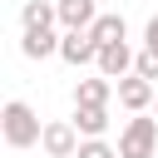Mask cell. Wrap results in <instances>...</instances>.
<instances>
[{
  "label": "cell",
  "instance_id": "2",
  "mask_svg": "<svg viewBox=\"0 0 158 158\" xmlns=\"http://www.w3.org/2000/svg\"><path fill=\"white\" fill-rule=\"evenodd\" d=\"M118 158H158V118L133 114L118 133Z\"/></svg>",
  "mask_w": 158,
  "mask_h": 158
},
{
  "label": "cell",
  "instance_id": "9",
  "mask_svg": "<svg viewBox=\"0 0 158 158\" xmlns=\"http://www.w3.org/2000/svg\"><path fill=\"white\" fill-rule=\"evenodd\" d=\"M114 94H118V79H109V74L79 79V84H74V104H109Z\"/></svg>",
  "mask_w": 158,
  "mask_h": 158
},
{
  "label": "cell",
  "instance_id": "16",
  "mask_svg": "<svg viewBox=\"0 0 158 158\" xmlns=\"http://www.w3.org/2000/svg\"><path fill=\"white\" fill-rule=\"evenodd\" d=\"M153 109H158V94H153Z\"/></svg>",
  "mask_w": 158,
  "mask_h": 158
},
{
  "label": "cell",
  "instance_id": "6",
  "mask_svg": "<svg viewBox=\"0 0 158 158\" xmlns=\"http://www.w3.org/2000/svg\"><path fill=\"white\" fill-rule=\"evenodd\" d=\"M133 49H128V40H118V44H99V74H109V79H123V74H133Z\"/></svg>",
  "mask_w": 158,
  "mask_h": 158
},
{
  "label": "cell",
  "instance_id": "5",
  "mask_svg": "<svg viewBox=\"0 0 158 158\" xmlns=\"http://www.w3.org/2000/svg\"><path fill=\"white\" fill-rule=\"evenodd\" d=\"M153 94H158V84L143 79V74H123V79H118V104H123L128 114H143V109L153 104Z\"/></svg>",
  "mask_w": 158,
  "mask_h": 158
},
{
  "label": "cell",
  "instance_id": "7",
  "mask_svg": "<svg viewBox=\"0 0 158 158\" xmlns=\"http://www.w3.org/2000/svg\"><path fill=\"white\" fill-rule=\"evenodd\" d=\"M74 128L84 138H104L109 133V104H74Z\"/></svg>",
  "mask_w": 158,
  "mask_h": 158
},
{
  "label": "cell",
  "instance_id": "12",
  "mask_svg": "<svg viewBox=\"0 0 158 158\" xmlns=\"http://www.w3.org/2000/svg\"><path fill=\"white\" fill-rule=\"evenodd\" d=\"M89 35H94L99 44H118V40L128 35V25H123V15H99V20L89 25Z\"/></svg>",
  "mask_w": 158,
  "mask_h": 158
},
{
  "label": "cell",
  "instance_id": "3",
  "mask_svg": "<svg viewBox=\"0 0 158 158\" xmlns=\"http://www.w3.org/2000/svg\"><path fill=\"white\" fill-rule=\"evenodd\" d=\"M79 143H84V133L74 128V118H54V123H44V133H40V148H44L49 158H74Z\"/></svg>",
  "mask_w": 158,
  "mask_h": 158
},
{
  "label": "cell",
  "instance_id": "13",
  "mask_svg": "<svg viewBox=\"0 0 158 158\" xmlns=\"http://www.w3.org/2000/svg\"><path fill=\"white\" fill-rule=\"evenodd\" d=\"M74 158H118V148H109V143H104V138H84V143H79V153H74Z\"/></svg>",
  "mask_w": 158,
  "mask_h": 158
},
{
  "label": "cell",
  "instance_id": "1",
  "mask_svg": "<svg viewBox=\"0 0 158 158\" xmlns=\"http://www.w3.org/2000/svg\"><path fill=\"white\" fill-rule=\"evenodd\" d=\"M0 133H5L10 148H35L40 133H44V123H40V114H35L25 99H10V104L0 109Z\"/></svg>",
  "mask_w": 158,
  "mask_h": 158
},
{
  "label": "cell",
  "instance_id": "17",
  "mask_svg": "<svg viewBox=\"0 0 158 158\" xmlns=\"http://www.w3.org/2000/svg\"><path fill=\"white\" fill-rule=\"evenodd\" d=\"M59 5H69V0H59Z\"/></svg>",
  "mask_w": 158,
  "mask_h": 158
},
{
  "label": "cell",
  "instance_id": "15",
  "mask_svg": "<svg viewBox=\"0 0 158 158\" xmlns=\"http://www.w3.org/2000/svg\"><path fill=\"white\" fill-rule=\"evenodd\" d=\"M143 49H158V15L143 25Z\"/></svg>",
  "mask_w": 158,
  "mask_h": 158
},
{
  "label": "cell",
  "instance_id": "4",
  "mask_svg": "<svg viewBox=\"0 0 158 158\" xmlns=\"http://www.w3.org/2000/svg\"><path fill=\"white\" fill-rule=\"evenodd\" d=\"M59 59L64 64H99V40L89 35V30H64V40H59Z\"/></svg>",
  "mask_w": 158,
  "mask_h": 158
},
{
  "label": "cell",
  "instance_id": "14",
  "mask_svg": "<svg viewBox=\"0 0 158 158\" xmlns=\"http://www.w3.org/2000/svg\"><path fill=\"white\" fill-rule=\"evenodd\" d=\"M133 74H143V79L158 84V49H143V54L133 59Z\"/></svg>",
  "mask_w": 158,
  "mask_h": 158
},
{
  "label": "cell",
  "instance_id": "10",
  "mask_svg": "<svg viewBox=\"0 0 158 158\" xmlns=\"http://www.w3.org/2000/svg\"><path fill=\"white\" fill-rule=\"evenodd\" d=\"M20 20H25V30H54V20H59V0H25Z\"/></svg>",
  "mask_w": 158,
  "mask_h": 158
},
{
  "label": "cell",
  "instance_id": "8",
  "mask_svg": "<svg viewBox=\"0 0 158 158\" xmlns=\"http://www.w3.org/2000/svg\"><path fill=\"white\" fill-rule=\"evenodd\" d=\"M20 54H25V59H49V54H59V35H54V30H25V35H20Z\"/></svg>",
  "mask_w": 158,
  "mask_h": 158
},
{
  "label": "cell",
  "instance_id": "11",
  "mask_svg": "<svg viewBox=\"0 0 158 158\" xmlns=\"http://www.w3.org/2000/svg\"><path fill=\"white\" fill-rule=\"evenodd\" d=\"M99 15H94V0H69V5H59V25L64 30H89Z\"/></svg>",
  "mask_w": 158,
  "mask_h": 158
}]
</instances>
